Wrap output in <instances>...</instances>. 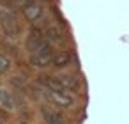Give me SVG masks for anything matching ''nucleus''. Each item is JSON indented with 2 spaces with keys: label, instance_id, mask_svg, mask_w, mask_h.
Returning <instances> with one entry per match:
<instances>
[{
  "label": "nucleus",
  "instance_id": "12",
  "mask_svg": "<svg viewBox=\"0 0 129 124\" xmlns=\"http://www.w3.org/2000/svg\"><path fill=\"white\" fill-rule=\"evenodd\" d=\"M0 124H2V119H0Z\"/></svg>",
  "mask_w": 129,
  "mask_h": 124
},
{
  "label": "nucleus",
  "instance_id": "5",
  "mask_svg": "<svg viewBox=\"0 0 129 124\" xmlns=\"http://www.w3.org/2000/svg\"><path fill=\"white\" fill-rule=\"evenodd\" d=\"M39 113L44 124H67V119L60 106H55L51 103H44L39 106Z\"/></svg>",
  "mask_w": 129,
  "mask_h": 124
},
{
  "label": "nucleus",
  "instance_id": "1",
  "mask_svg": "<svg viewBox=\"0 0 129 124\" xmlns=\"http://www.w3.org/2000/svg\"><path fill=\"white\" fill-rule=\"evenodd\" d=\"M36 87L41 90L43 97L55 105V106H60V108H73L76 106V96L69 90H64V89H58V90H53V89H48V87H43L41 83H36Z\"/></svg>",
  "mask_w": 129,
  "mask_h": 124
},
{
  "label": "nucleus",
  "instance_id": "3",
  "mask_svg": "<svg viewBox=\"0 0 129 124\" xmlns=\"http://www.w3.org/2000/svg\"><path fill=\"white\" fill-rule=\"evenodd\" d=\"M25 50L28 53H34V52H43V50H53V46L46 39L44 32L39 27L32 25L30 30L27 32V37H25Z\"/></svg>",
  "mask_w": 129,
  "mask_h": 124
},
{
  "label": "nucleus",
  "instance_id": "10",
  "mask_svg": "<svg viewBox=\"0 0 129 124\" xmlns=\"http://www.w3.org/2000/svg\"><path fill=\"white\" fill-rule=\"evenodd\" d=\"M0 106H4L6 110H14L16 108V97L14 92H11L9 89L0 85Z\"/></svg>",
  "mask_w": 129,
  "mask_h": 124
},
{
  "label": "nucleus",
  "instance_id": "7",
  "mask_svg": "<svg viewBox=\"0 0 129 124\" xmlns=\"http://www.w3.org/2000/svg\"><path fill=\"white\" fill-rule=\"evenodd\" d=\"M53 53H55V50H43V52L28 53V64H30V67H34V69L51 67V64H53Z\"/></svg>",
  "mask_w": 129,
  "mask_h": 124
},
{
  "label": "nucleus",
  "instance_id": "11",
  "mask_svg": "<svg viewBox=\"0 0 129 124\" xmlns=\"http://www.w3.org/2000/svg\"><path fill=\"white\" fill-rule=\"evenodd\" d=\"M11 69H13V60H11L6 53L0 52V75H6V73H9Z\"/></svg>",
  "mask_w": 129,
  "mask_h": 124
},
{
  "label": "nucleus",
  "instance_id": "4",
  "mask_svg": "<svg viewBox=\"0 0 129 124\" xmlns=\"http://www.w3.org/2000/svg\"><path fill=\"white\" fill-rule=\"evenodd\" d=\"M21 13L30 25H36L44 18V4L41 0H25L21 6Z\"/></svg>",
  "mask_w": 129,
  "mask_h": 124
},
{
  "label": "nucleus",
  "instance_id": "9",
  "mask_svg": "<svg viewBox=\"0 0 129 124\" xmlns=\"http://www.w3.org/2000/svg\"><path fill=\"white\" fill-rule=\"evenodd\" d=\"M73 62H74V55L69 50H58V52L53 53L51 67H55V69H67Z\"/></svg>",
  "mask_w": 129,
  "mask_h": 124
},
{
  "label": "nucleus",
  "instance_id": "2",
  "mask_svg": "<svg viewBox=\"0 0 129 124\" xmlns=\"http://www.w3.org/2000/svg\"><path fill=\"white\" fill-rule=\"evenodd\" d=\"M0 29L9 39H18L23 34V25L20 18L9 7H0Z\"/></svg>",
  "mask_w": 129,
  "mask_h": 124
},
{
  "label": "nucleus",
  "instance_id": "13",
  "mask_svg": "<svg viewBox=\"0 0 129 124\" xmlns=\"http://www.w3.org/2000/svg\"><path fill=\"white\" fill-rule=\"evenodd\" d=\"M0 37H2V32H0Z\"/></svg>",
  "mask_w": 129,
  "mask_h": 124
},
{
  "label": "nucleus",
  "instance_id": "6",
  "mask_svg": "<svg viewBox=\"0 0 129 124\" xmlns=\"http://www.w3.org/2000/svg\"><path fill=\"white\" fill-rule=\"evenodd\" d=\"M53 76H55V80L60 83L62 89H66V90H69V92H73V94H78V92L81 90V78H80L78 75L69 73V71H60V73H57V75H53Z\"/></svg>",
  "mask_w": 129,
  "mask_h": 124
},
{
  "label": "nucleus",
  "instance_id": "8",
  "mask_svg": "<svg viewBox=\"0 0 129 124\" xmlns=\"http://www.w3.org/2000/svg\"><path fill=\"white\" fill-rule=\"evenodd\" d=\"M44 36H46V39L51 43V46H57V48H62V46H66L67 44V36H66V32L58 27V25H48L44 30Z\"/></svg>",
  "mask_w": 129,
  "mask_h": 124
}]
</instances>
